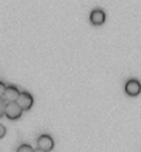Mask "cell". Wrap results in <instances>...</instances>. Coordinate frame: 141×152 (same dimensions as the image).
<instances>
[{
	"mask_svg": "<svg viewBox=\"0 0 141 152\" xmlns=\"http://www.w3.org/2000/svg\"><path fill=\"white\" fill-rule=\"evenodd\" d=\"M17 104L21 107L22 111H28L32 108L33 105V97L29 91H21L18 98H17Z\"/></svg>",
	"mask_w": 141,
	"mask_h": 152,
	"instance_id": "7a4b0ae2",
	"label": "cell"
},
{
	"mask_svg": "<svg viewBox=\"0 0 141 152\" xmlns=\"http://www.w3.org/2000/svg\"><path fill=\"white\" fill-rule=\"evenodd\" d=\"M4 108H6V101L3 100V97H0V118L4 115Z\"/></svg>",
	"mask_w": 141,
	"mask_h": 152,
	"instance_id": "ba28073f",
	"label": "cell"
},
{
	"mask_svg": "<svg viewBox=\"0 0 141 152\" xmlns=\"http://www.w3.org/2000/svg\"><path fill=\"white\" fill-rule=\"evenodd\" d=\"M125 91L132 97H136L141 93V83L137 79H129L125 84Z\"/></svg>",
	"mask_w": 141,
	"mask_h": 152,
	"instance_id": "277c9868",
	"label": "cell"
},
{
	"mask_svg": "<svg viewBox=\"0 0 141 152\" xmlns=\"http://www.w3.org/2000/svg\"><path fill=\"white\" fill-rule=\"evenodd\" d=\"M17 152H33V148L29 144H21L17 149Z\"/></svg>",
	"mask_w": 141,
	"mask_h": 152,
	"instance_id": "52a82bcc",
	"label": "cell"
},
{
	"mask_svg": "<svg viewBox=\"0 0 141 152\" xmlns=\"http://www.w3.org/2000/svg\"><path fill=\"white\" fill-rule=\"evenodd\" d=\"M6 87H7V86H6V84H4L3 82L0 80V97H3V94H4V90H6Z\"/></svg>",
	"mask_w": 141,
	"mask_h": 152,
	"instance_id": "9c48e42d",
	"label": "cell"
},
{
	"mask_svg": "<svg viewBox=\"0 0 141 152\" xmlns=\"http://www.w3.org/2000/svg\"><path fill=\"white\" fill-rule=\"evenodd\" d=\"M4 115L7 116L8 119H18L21 115H22V109L17 101H12V102H6V108H4Z\"/></svg>",
	"mask_w": 141,
	"mask_h": 152,
	"instance_id": "6da1fadb",
	"label": "cell"
},
{
	"mask_svg": "<svg viewBox=\"0 0 141 152\" xmlns=\"http://www.w3.org/2000/svg\"><path fill=\"white\" fill-rule=\"evenodd\" d=\"M20 88L17 87L15 84H8L6 90H4V94H3V100L6 102H12V101H17L18 96H20Z\"/></svg>",
	"mask_w": 141,
	"mask_h": 152,
	"instance_id": "5b68a950",
	"label": "cell"
},
{
	"mask_svg": "<svg viewBox=\"0 0 141 152\" xmlns=\"http://www.w3.org/2000/svg\"><path fill=\"white\" fill-rule=\"evenodd\" d=\"M33 152H46V151H43V149H40V148H36V149H33Z\"/></svg>",
	"mask_w": 141,
	"mask_h": 152,
	"instance_id": "8fae6325",
	"label": "cell"
},
{
	"mask_svg": "<svg viewBox=\"0 0 141 152\" xmlns=\"http://www.w3.org/2000/svg\"><path fill=\"white\" fill-rule=\"evenodd\" d=\"M6 132H7V130H6V126H4V124H1V123H0V138H1V137H4V134H6Z\"/></svg>",
	"mask_w": 141,
	"mask_h": 152,
	"instance_id": "30bf717a",
	"label": "cell"
},
{
	"mask_svg": "<svg viewBox=\"0 0 141 152\" xmlns=\"http://www.w3.org/2000/svg\"><path fill=\"white\" fill-rule=\"evenodd\" d=\"M90 21H91V24L94 25H101L104 24L105 21V12L104 10H101V8H93L91 12H90Z\"/></svg>",
	"mask_w": 141,
	"mask_h": 152,
	"instance_id": "8992f818",
	"label": "cell"
},
{
	"mask_svg": "<svg viewBox=\"0 0 141 152\" xmlns=\"http://www.w3.org/2000/svg\"><path fill=\"white\" fill-rule=\"evenodd\" d=\"M37 148L43 149V151L48 152L51 151L54 148V140H53L51 136H48V134H40V136L37 137Z\"/></svg>",
	"mask_w": 141,
	"mask_h": 152,
	"instance_id": "3957f363",
	"label": "cell"
}]
</instances>
